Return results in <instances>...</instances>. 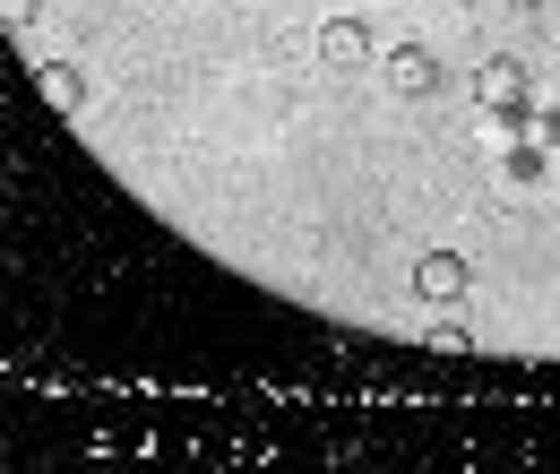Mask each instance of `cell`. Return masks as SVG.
Wrapping results in <instances>:
<instances>
[{"mask_svg": "<svg viewBox=\"0 0 560 474\" xmlns=\"http://www.w3.org/2000/svg\"><path fill=\"white\" fill-rule=\"evenodd\" d=\"M35 86H44L52 113H78V104H86V78H78L70 61H44V69H35Z\"/></svg>", "mask_w": 560, "mask_h": 474, "instance_id": "cell-4", "label": "cell"}, {"mask_svg": "<svg viewBox=\"0 0 560 474\" xmlns=\"http://www.w3.org/2000/svg\"><path fill=\"white\" fill-rule=\"evenodd\" d=\"M362 53H371V26L362 18H328L319 26V61L328 69H362Z\"/></svg>", "mask_w": 560, "mask_h": 474, "instance_id": "cell-3", "label": "cell"}, {"mask_svg": "<svg viewBox=\"0 0 560 474\" xmlns=\"http://www.w3.org/2000/svg\"><path fill=\"white\" fill-rule=\"evenodd\" d=\"M544 155H552V147H517V155H509V182H544Z\"/></svg>", "mask_w": 560, "mask_h": 474, "instance_id": "cell-6", "label": "cell"}, {"mask_svg": "<svg viewBox=\"0 0 560 474\" xmlns=\"http://www.w3.org/2000/svg\"><path fill=\"white\" fill-rule=\"evenodd\" d=\"M509 9H544V0H509Z\"/></svg>", "mask_w": 560, "mask_h": 474, "instance_id": "cell-9", "label": "cell"}, {"mask_svg": "<svg viewBox=\"0 0 560 474\" xmlns=\"http://www.w3.org/2000/svg\"><path fill=\"white\" fill-rule=\"evenodd\" d=\"M35 18H44V0H0V26H9V35H26Z\"/></svg>", "mask_w": 560, "mask_h": 474, "instance_id": "cell-7", "label": "cell"}, {"mask_svg": "<svg viewBox=\"0 0 560 474\" xmlns=\"http://www.w3.org/2000/svg\"><path fill=\"white\" fill-rule=\"evenodd\" d=\"M475 95H483V113H500V122H526V61H483Z\"/></svg>", "mask_w": 560, "mask_h": 474, "instance_id": "cell-1", "label": "cell"}, {"mask_svg": "<svg viewBox=\"0 0 560 474\" xmlns=\"http://www.w3.org/2000/svg\"><path fill=\"white\" fill-rule=\"evenodd\" d=\"M388 86H397V95H431V86H440V61H431V53H397V61H388Z\"/></svg>", "mask_w": 560, "mask_h": 474, "instance_id": "cell-5", "label": "cell"}, {"mask_svg": "<svg viewBox=\"0 0 560 474\" xmlns=\"http://www.w3.org/2000/svg\"><path fill=\"white\" fill-rule=\"evenodd\" d=\"M526 130H535V147H552V155H560V113H526Z\"/></svg>", "mask_w": 560, "mask_h": 474, "instance_id": "cell-8", "label": "cell"}, {"mask_svg": "<svg viewBox=\"0 0 560 474\" xmlns=\"http://www.w3.org/2000/svg\"><path fill=\"white\" fill-rule=\"evenodd\" d=\"M466 259H457V251H422V268H415V293L422 302H457V293H466Z\"/></svg>", "mask_w": 560, "mask_h": 474, "instance_id": "cell-2", "label": "cell"}]
</instances>
